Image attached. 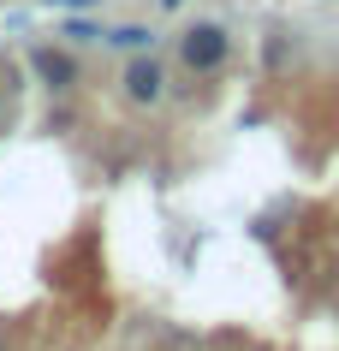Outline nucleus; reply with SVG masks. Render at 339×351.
Wrapping results in <instances>:
<instances>
[{
  "label": "nucleus",
  "mask_w": 339,
  "mask_h": 351,
  "mask_svg": "<svg viewBox=\"0 0 339 351\" xmlns=\"http://www.w3.org/2000/svg\"><path fill=\"white\" fill-rule=\"evenodd\" d=\"M101 42H113V48H131V54H143L155 42V30H143V24H119V30H108Z\"/></svg>",
  "instance_id": "20e7f679"
},
{
  "label": "nucleus",
  "mask_w": 339,
  "mask_h": 351,
  "mask_svg": "<svg viewBox=\"0 0 339 351\" xmlns=\"http://www.w3.org/2000/svg\"><path fill=\"white\" fill-rule=\"evenodd\" d=\"M48 6H95V0H48Z\"/></svg>",
  "instance_id": "39448f33"
},
{
  "label": "nucleus",
  "mask_w": 339,
  "mask_h": 351,
  "mask_svg": "<svg viewBox=\"0 0 339 351\" xmlns=\"http://www.w3.org/2000/svg\"><path fill=\"white\" fill-rule=\"evenodd\" d=\"M226 54H232V36H226L221 24H185L179 30V66L185 72H197V77H208V72H221L226 66Z\"/></svg>",
  "instance_id": "f257e3e1"
},
{
  "label": "nucleus",
  "mask_w": 339,
  "mask_h": 351,
  "mask_svg": "<svg viewBox=\"0 0 339 351\" xmlns=\"http://www.w3.org/2000/svg\"><path fill=\"white\" fill-rule=\"evenodd\" d=\"M167 95V72H161V60L143 48V54H131V66H125V101H137V108H155Z\"/></svg>",
  "instance_id": "f03ea898"
},
{
  "label": "nucleus",
  "mask_w": 339,
  "mask_h": 351,
  "mask_svg": "<svg viewBox=\"0 0 339 351\" xmlns=\"http://www.w3.org/2000/svg\"><path fill=\"white\" fill-rule=\"evenodd\" d=\"M30 66H36V77L48 84V90H72V84H77V54H72V48L42 42V48H30Z\"/></svg>",
  "instance_id": "7ed1b4c3"
},
{
  "label": "nucleus",
  "mask_w": 339,
  "mask_h": 351,
  "mask_svg": "<svg viewBox=\"0 0 339 351\" xmlns=\"http://www.w3.org/2000/svg\"><path fill=\"white\" fill-rule=\"evenodd\" d=\"M179 6H185V0H161V12H179Z\"/></svg>",
  "instance_id": "423d86ee"
}]
</instances>
